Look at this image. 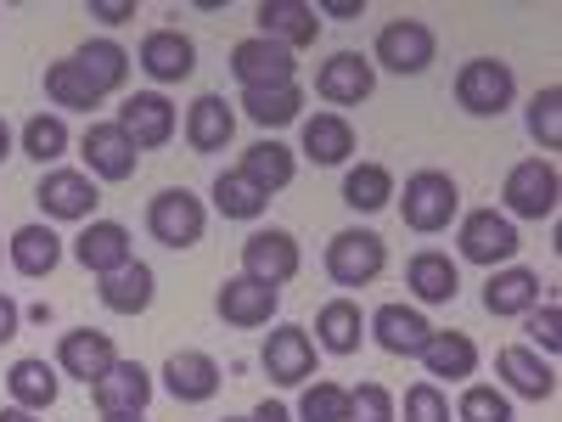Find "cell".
I'll return each mask as SVG.
<instances>
[{
	"label": "cell",
	"mask_w": 562,
	"mask_h": 422,
	"mask_svg": "<svg viewBox=\"0 0 562 422\" xmlns=\"http://www.w3.org/2000/svg\"><path fill=\"white\" fill-rule=\"evenodd\" d=\"M557 198H562V175L551 158H524L512 164L506 186H501V214L506 220H551L557 214Z\"/></svg>",
	"instance_id": "cell-2"
},
{
	"label": "cell",
	"mask_w": 562,
	"mask_h": 422,
	"mask_svg": "<svg viewBox=\"0 0 562 422\" xmlns=\"http://www.w3.org/2000/svg\"><path fill=\"white\" fill-rule=\"evenodd\" d=\"M7 254H12V270L18 276L40 281V276H52L63 265V237H57L52 225H23V231H12Z\"/></svg>",
	"instance_id": "cell-31"
},
{
	"label": "cell",
	"mask_w": 562,
	"mask_h": 422,
	"mask_svg": "<svg viewBox=\"0 0 562 422\" xmlns=\"http://www.w3.org/2000/svg\"><path fill=\"white\" fill-rule=\"evenodd\" d=\"M422 366H428V378H450V384H467L479 371V344L467 338V333H439L434 326V338H428V349L416 355Z\"/></svg>",
	"instance_id": "cell-32"
},
{
	"label": "cell",
	"mask_w": 562,
	"mask_h": 422,
	"mask_svg": "<svg viewBox=\"0 0 562 422\" xmlns=\"http://www.w3.org/2000/svg\"><path fill=\"white\" fill-rule=\"evenodd\" d=\"M225 422H248V417H225Z\"/></svg>",
	"instance_id": "cell-52"
},
{
	"label": "cell",
	"mask_w": 562,
	"mask_h": 422,
	"mask_svg": "<svg viewBox=\"0 0 562 422\" xmlns=\"http://www.w3.org/2000/svg\"><path fill=\"white\" fill-rule=\"evenodd\" d=\"M248 422H293V411H288V406H281V400H259Z\"/></svg>",
	"instance_id": "cell-48"
},
{
	"label": "cell",
	"mask_w": 562,
	"mask_h": 422,
	"mask_svg": "<svg viewBox=\"0 0 562 422\" xmlns=\"http://www.w3.org/2000/svg\"><path fill=\"white\" fill-rule=\"evenodd\" d=\"M371 90H378V68H371V57H360V52H333L315 74V97L333 102V108H360Z\"/></svg>",
	"instance_id": "cell-11"
},
{
	"label": "cell",
	"mask_w": 562,
	"mask_h": 422,
	"mask_svg": "<svg viewBox=\"0 0 562 422\" xmlns=\"http://www.w3.org/2000/svg\"><path fill=\"white\" fill-rule=\"evenodd\" d=\"M299 265H304L299 237H293V231H281V225L254 231V237L243 243V276L265 281V288H288V281L299 276Z\"/></svg>",
	"instance_id": "cell-9"
},
{
	"label": "cell",
	"mask_w": 562,
	"mask_h": 422,
	"mask_svg": "<svg viewBox=\"0 0 562 422\" xmlns=\"http://www.w3.org/2000/svg\"><path fill=\"white\" fill-rule=\"evenodd\" d=\"M113 124L135 141V153L169 147V141H175V102L158 97V90H135V97H124V108H119Z\"/></svg>",
	"instance_id": "cell-13"
},
{
	"label": "cell",
	"mask_w": 562,
	"mask_h": 422,
	"mask_svg": "<svg viewBox=\"0 0 562 422\" xmlns=\"http://www.w3.org/2000/svg\"><path fill=\"white\" fill-rule=\"evenodd\" d=\"M237 175L248 186H259L265 198H276V192H288V186H293L299 158H293V147H281V141H254V147L243 153V164H237Z\"/></svg>",
	"instance_id": "cell-28"
},
{
	"label": "cell",
	"mask_w": 562,
	"mask_h": 422,
	"mask_svg": "<svg viewBox=\"0 0 562 422\" xmlns=\"http://www.w3.org/2000/svg\"><path fill=\"white\" fill-rule=\"evenodd\" d=\"M220 360L214 355H203V349H175L169 360H164V389L180 400V406H203V400H214L220 395Z\"/></svg>",
	"instance_id": "cell-15"
},
{
	"label": "cell",
	"mask_w": 562,
	"mask_h": 422,
	"mask_svg": "<svg viewBox=\"0 0 562 422\" xmlns=\"http://www.w3.org/2000/svg\"><path fill=\"white\" fill-rule=\"evenodd\" d=\"M344 203H349L355 214L389 209V203H394V175H389L383 164H355V169L344 175Z\"/></svg>",
	"instance_id": "cell-36"
},
{
	"label": "cell",
	"mask_w": 562,
	"mask_h": 422,
	"mask_svg": "<svg viewBox=\"0 0 562 422\" xmlns=\"http://www.w3.org/2000/svg\"><path fill=\"white\" fill-rule=\"evenodd\" d=\"M259 34L276 40V45H288V52H299V45H310L321 34V18L310 0H265V7L254 12Z\"/></svg>",
	"instance_id": "cell-24"
},
{
	"label": "cell",
	"mask_w": 562,
	"mask_h": 422,
	"mask_svg": "<svg viewBox=\"0 0 562 422\" xmlns=\"http://www.w3.org/2000/svg\"><path fill=\"white\" fill-rule=\"evenodd\" d=\"M400 198V220L416 231V237H439V231H450V220L461 214V186L445 175V169H416L405 180Z\"/></svg>",
	"instance_id": "cell-1"
},
{
	"label": "cell",
	"mask_w": 562,
	"mask_h": 422,
	"mask_svg": "<svg viewBox=\"0 0 562 422\" xmlns=\"http://www.w3.org/2000/svg\"><path fill=\"white\" fill-rule=\"evenodd\" d=\"M102 422H147V417H140V411H108Z\"/></svg>",
	"instance_id": "cell-51"
},
{
	"label": "cell",
	"mask_w": 562,
	"mask_h": 422,
	"mask_svg": "<svg viewBox=\"0 0 562 422\" xmlns=\"http://www.w3.org/2000/svg\"><path fill=\"white\" fill-rule=\"evenodd\" d=\"M529 338H535L546 355H557V344H562V310H557V304H540V310L529 315Z\"/></svg>",
	"instance_id": "cell-45"
},
{
	"label": "cell",
	"mask_w": 562,
	"mask_h": 422,
	"mask_svg": "<svg viewBox=\"0 0 562 422\" xmlns=\"http://www.w3.org/2000/svg\"><path fill=\"white\" fill-rule=\"evenodd\" d=\"M0 422H40V417L23 411V406H0Z\"/></svg>",
	"instance_id": "cell-49"
},
{
	"label": "cell",
	"mask_w": 562,
	"mask_h": 422,
	"mask_svg": "<svg viewBox=\"0 0 562 422\" xmlns=\"http://www.w3.org/2000/svg\"><path fill=\"white\" fill-rule=\"evenodd\" d=\"M495 378H506V389L524 395V400H551L557 395V366L529 344H506L495 355Z\"/></svg>",
	"instance_id": "cell-22"
},
{
	"label": "cell",
	"mask_w": 562,
	"mask_h": 422,
	"mask_svg": "<svg viewBox=\"0 0 562 422\" xmlns=\"http://www.w3.org/2000/svg\"><path fill=\"white\" fill-rule=\"evenodd\" d=\"M461 259L467 265H512L518 259V248H524V237H518V225H512L501 209H473V214H461Z\"/></svg>",
	"instance_id": "cell-7"
},
{
	"label": "cell",
	"mask_w": 562,
	"mask_h": 422,
	"mask_svg": "<svg viewBox=\"0 0 562 422\" xmlns=\"http://www.w3.org/2000/svg\"><path fill=\"white\" fill-rule=\"evenodd\" d=\"M405 288H411L422 304H450V299L461 293V270H456L450 254L422 248V254H411V265H405Z\"/></svg>",
	"instance_id": "cell-27"
},
{
	"label": "cell",
	"mask_w": 562,
	"mask_h": 422,
	"mask_svg": "<svg viewBox=\"0 0 562 422\" xmlns=\"http://www.w3.org/2000/svg\"><path fill=\"white\" fill-rule=\"evenodd\" d=\"M74 259L90 270V276H113L135 259V243L119 220H90L79 237H74Z\"/></svg>",
	"instance_id": "cell-18"
},
{
	"label": "cell",
	"mask_w": 562,
	"mask_h": 422,
	"mask_svg": "<svg viewBox=\"0 0 562 422\" xmlns=\"http://www.w3.org/2000/svg\"><path fill=\"white\" fill-rule=\"evenodd\" d=\"M434 57H439V40H434V29L422 23V18H394V23H383L378 45H371V68L383 63V68L400 74V79L428 74Z\"/></svg>",
	"instance_id": "cell-5"
},
{
	"label": "cell",
	"mask_w": 562,
	"mask_h": 422,
	"mask_svg": "<svg viewBox=\"0 0 562 422\" xmlns=\"http://www.w3.org/2000/svg\"><path fill=\"white\" fill-rule=\"evenodd\" d=\"M349 422H394V395L383 384L349 389Z\"/></svg>",
	"instance_id": "cell-43"
},
{
	"label": "cell",
	"mask_w": 562,
	"mask_h": 422,
	"mask_svg": "<svg viewBox=\"0 0 562 422\" xmlns=\"http://www.w3.org/2000/svg\"><path fill=\"white\" fill-rule=\"evenodd\" d=\"M529 135L540 141L546 153L562 147V90H557V85L535 90V102H529Z\"/></svg>",
	"instance_id": "cell-40"
},
{
	"label": "cell",
	"mask_w": 562,
	"mask_h": 422,
	"mask_svg": "<svg viewBox=\"0 0 562 422\" xmlns=\"http://www.w3.org/2000/svg\"><path fill=\"white\" fill-rule=\"evenodd\" d=\"M231 79H237L243 90H259V85H293V74H299V63H293V52L288 45H276V40H265V34H248V40H237L231 45Z\"/></svg>",
	"instance_id": "cell-8"
},
{
	"label": "cell",
	"mask_w": 562,
	"mask_h": 422,
	"mask_svg": "<svg viewBox=\"0 0 562 422\" xmlns=\"http://www.w3.org/2000/svg\"><path fill=\"white\" fill-rule=\"evenodd\" d=\"M74 63H79V74L102 90V97H113V90H124V79H130V52L119 40H90V45H79L74 52Z\"/></svg>",
	"instance_id": "cell-33"
},
{
	"label": "cell",
	"mask_w": 562,
	"mask_h": 422,
	"mask_svg": "<svg viewBox=\"0 0 562 422\" xmlns=\"http://www.w3.org/2000/svg\"><path fill=\"white\" fill-rule=\"evenodd\" d=\"M79 153L90 164V180H130L140 169V153H135V141L119 130V124H90L85 141H79Z\"/></svg>",
	"instance_id": "cell-16"
},
{
	"label": "cell",
	"mask_w": 562,
	"mask_h": 422,
	"mask_svg": "<svg viewBox=\"0 0 562 422\" xmlns=\"http://www.w3.org/2000/svg\"><path fill=\"white\" fill-rule=\"evenodd\" d=\"M405 422H450V400L439 384H411L405 389Z\"/></svg>",
	"instance_id": "cell-44"
},
{
	"label": "cell",
	"mask_w": 562,
	"mask_h": 422,
	"mask_svg": "<svg viewBox=\"0 0 562 422\" xmlns=\"http://www.w3.org/2000/svg\"><path fill=\"white\" fill-rule=\"evenodd\" d=\"M90 400H97V411H147L153 406V371L140 360H113L97 384H90Z\"/></svg>",
	"instance_id": "cell-17"
},
{
	"label": "cell",
	"mask_w": 562,
	"mask_h": 422,
	"mask_svg": "<svg viewBox=\"0 0 562 422\" xmlns=\"http://www.w3.org/2000/svg\"><path fill=\"white\" fill-rule=\"evenodd\" d=\"M512 97H518V79H512L506 63H495V57L461 63V74H456V108H461V113L501 119V113L512 108Z\"/></svg>",
	"instance_id": "cell-6"
},
{
	"label": "cell",
	"mask_w": 562,
	"mask_h": 422,
	"mask_svg": "<svg viewBox=\"0 0 562 422\" xmlns=\"http://www.w3.org/2000/svg\"><path fill=\"white\" fill-rule=\"evenodd\" d=\"M214 209H220L225 220H259V214L270 209V198L259 192V186H248L237 169H225V175L214 180Z\"/></svg>",
	"instance_id": "cell-38"
},
{
	"label": "cell",
	"mask_w": 562,
	"mask_h": 422,
	"mask_svg": "<svg viewBox=\"0 0 562 422\" xmlns=\"http://www.w3.org/2000/svg\"><path fill=\"white\" fill-rule=\"evenodd\" d=\"M34 203L45 209V220H90L102 203L97 180L79 175V169H45L34 186Z\"/></svg>",
	"instance_id": "cell-12"
},
{
	"label": "cell",
	"mask_w": 562,
	"mask_h": 422,
	"mask_svg": "<svg viewBox=\"0 0 562 422\" xmlns=\"http://www.w3.org/2000/svg\"><path fill=\"white\" fill-rule=\"evenodd\" d=\"M276 304H281V288H265L254 276H225L220 299H214L220 321H231V326H270Z\"/></svg>",
	"instance_id": "cell-20"
},
{
	"label": "cell",
	"mask_w": 562,
	"mask_h": 422,
	"mask_svg": "<svg viewBox=\"0 0 562 422\" xmlns=\"http://www.w3.org/2000/svg\"><path fill=\"white\" fill-rule=\"evenodd\" d=\"M18 326H23V310L12 293H0V344H12L18 338Z\"/></svg>",
	"instance_id": "cell-47"
},
{
	"label": "cell",
	"mask_w": 562,
	"mask_h": 422,
	"mask_svg": "<svg viewBox=\"0 0 562 422\" xmlns=\"http://www.w3.org/2000/svg\"><path fill=\"white\" fill-rule=\"evenodd\" d=\"M456 417H461V422H512V400H506L495 384H467Z\"/></svg>",
	"instance_id": "cell-42"
},
{
	"label": "cell",
	"mask_w": 562,
	"mask_h": 422,
	"mask_svg": "<svg viewBox=\"0 0 562 422\" xmlns=\"http://www.w3.org/2000/svg\"><path fill=\"white\" fill-rule=\"evenodd\" d=\"M23 153H29L34 164H57V158L68 153V124H63L57 113H34V119L23 124Z\"/></svg>",
	"instance_id": "cell-39"
},
{
	"label": "cell",
	"mask_w": 562,
	"mask_h": 422,
	"mask_svg": "<svg viewBox=\"0 0 562 422\" xmlns=\"http://www.w3.org/2000/svg\"><path fill=\"white\" fill-rule=\"evenodd\" d=\"M90 18H102V23H130V18H135V0H90Z\"/></svg>",
	"instance_id": "cell-46"
},
{
	"label": "cell",
	"mask_w": 562,
	"mask_h": 422,
	"mask_svg": "<svg viewBox=\"0 0 562 422\" xmlns=\"http://www.w3.org/2000/svg\"><path fill=\"white\" fill-rule=\"evenodd\" d=\"M147 231L164 243V248H198L203 231H209V209L198 192H186V186H164V192L147 203Z\"/></svg>",
	"instance_id": "cell-3"
},
{
	"label": "cell",
	"mask_w": 562,
	"mask_h": 422,
	"mask_svg": "<svg viewBox=\"0 0 562 422\" xmlns=\"http://www.w3.org/2000/svg\"><path fill=\"white\" fill-rule=\"evenodd\" d=\"M45 97H52L57 108H74V113H97V108H102V90L79 74V63H74V57L45 68Z\"/></svg>",
	"instance_id": "cell-37"
},
{
	"label": "cell",
	"mask_w": 562,
	"mask_h": 422,
	"mask_svg": "<svg viewBox=\"0 0 562 422\" xmlns=\"http://www.w3.org/2000/svg\"><path fill=\"white\" fill-rule=\"evenodd\" d=\"M259 366H265V378L276 389H299L315 378V338L304 333V326H276V333L265 338L259 349Z\"/></svg>",
	"instance_id": "cell-10"
},
{
	"label": "cell",
	"mask_w": 562,
	"mask_h": 422,
	"mask_svg": "<svg viewBox=\"0 0 562 422\" xmlns=\"http://www.w3.org/2000/svg\"><path fill=\"white\" fill-rule=\"evenodd\" d=\"M383 270H389V243L378 231L349 225L326 243V276H333L338 288H366V281H378Z\"/></svg>",
	"instance_id": "cell-4"
},
{
	"label": "cell",
	"mask_w": 562,
	"mask_h": 422,
	"mask_svg": "<svg viewBox=\"0 0 562 422\" xmlns=\"http://www.w3.org/2000/svg\"><path fill=\"white\" fill-rule=\"evenodd\" d=\"M366 333L378 338L389 355H405V360H416L422 349H428V338H434V321L422 315V310H411V304H383L378 315L366 321Z\"/></svg>",
	"instance_id": "cell-19"
},
{
	"label": "cell",
	"mask_w": 562,
	"mask_h": 422,
	"mask_svg": "<svg viewBox=\"0 0 562 422\" xmlns=\"http://www.w3.org/2000/svg\"><path fill=\"white\" fill-rule=\"evenodd\" d=\"M7 395H12V406H23V411H52L57 406V395H63V378H57V366L52 360H40V355H23V360H12V371H7Z\"/></svg>",
	"instance_id": "cell-25"
},
{
	"label": "cell",
	"mask_w": 562,
	"mask_h": 422,
	"mask_svg": "<svg viewBox=\"0 0 562 422\" xmlns=\"http://www.w3.org/2000/svg\"><path fill=\"white\" fill-rule=\"evenodd\" d=\"M299 422H349V389L344 384H310L299 400Z\"/></svg>",
	"instance_id": "cell-41"
},
{
	"label": "cell",
	"mask_w": 562,
	"mask_h": 422,
	"mask_svg": "<svg viewBox=\"0 0 562 422\" xmlns=\"http://www.w3.org/2000/svg\"><path fill=\"white\" fill-rule=\"evenodd\" d=\"M315 344L326 355H355L366 344V315L355 299H326L321 315H315Z\"/></svg>",
	"instance_id": "cell-29"
},
{
	"label": "cell",
	"mask_w": 562,
	"mask_h": 422,
	"mask_svg": "<svg viewBox=\"0 0 562 422\" xmlns=\"http://www.w3.org/2000/svg\"><path fill=\"white\" fill-rule=\"evenodd\" d=\"M259 130H281V124H293L299 108H304V90L299 79L293 85H259V90H243V102H237Z\"/></svg>",
	"instance_id": "cell-34"
},
{
	"label": "cell",
	"mask_w": 562,
	"mask_h": 422,
	"mask_svg": "<svg viewBox=\"0 0 562 422\" xmlns=\"http://www.w3.org/2000/svg\"><path fill=\"white\" fill-rule=\"evenodd\" d=\"M535 304H540V270H529V265H501V270H490V281H484V310H490L495 321L529 315Z\"/></svg>",
	"instance_id": "cell-23"
},
{
	"label": "cell",
	"mask_w": 562,
	"mask_h": 422,
	"mask_svg": "<svg viewBox=\"0 0 562 422\" xmlns=\"http://www.w3.org/2000/svg\"><path fill=\"white\" fill-rule=\"evenodd\" d=\"M153 293H158V276H153V265H140V259H130L124 270L102 276V288H97V299L113 315H140V310L153 304Z\"/></svg>",
	"instance_id": "cell-30"
},
{
	"label": "cell",
	"mask_w": 562,
	"mask_h": 422,
	"mask_svg": "<svg viewBox=\"0 0 562 422\" xmlns=\"http://www.w3.org/2000/svg\"><path fill=\"white\" fill-rule=\"evenodd\" d=\"M12 158V130H7V119H0V164Z\"/></svg>",
	"instance_id": "cell-50"
},
{
	"label": "cell",
	"mask_w": 562,
	"mask_h": 422,
	"mask_svg": "<svg viewBox=\"0 0 562 422\" xmlns=\"http://www.w3.org/2000/svg\"><path fill=\"white\" fill-rule=\"evenodd\" d=\"M231 135H237V113H231L225 97H198L192 108H186V141H192V153H225L231 147Z\"/></svg>",
	"instance_id": "cell-26"
},
{
	"label": "cell",
	"mask_w": 562,
	"mask_h": 422,
	"mask_svg": "<svg viewBox=\"0 0 562 422\" xmlns=\"http://www.w3.org/2000/svg\"><path fill=\"white\" fill-rule=\"evenodd\" d=\"M355 153V124L344 113H315L304 119V158L315 164H344Z\"/></svg>",
	"instance_id": "cell-35"
},
{
	"label": "cell",
	"mask_w": 562,
	"mask_h": 422,
	"mask_svg": "<svg viewBox=\"0 0 562 422\" xmlns=\"http://www.w3.org/2000/svg\"><path fill=\"white\" fill-rule=\"evenodd\" d=\"M113 360H119V349H113L108 333H97V326H74V333H63V344H57V371L63 378H79L85 389L97 384Z\"/></svg>",
	"instance_id": "cell-21"
},
{
	"label": "cell",
	"mask_w": 562,
	"mask_h": 422,
	"mask_svg": "<svg viewBox=\"0 0 562 422\" xmlns=\"http://www.w3.org/2000/svg\"><path fill=\"white\" fill-rule=\"evenodd\" d=\"M135 68L158 79V85H180V79H192L198 68V45L186 40L180 29H153L147 40H140V52H135Z\"/></svg>",
	"instance_id": "cell-14"
}]
</instances>
